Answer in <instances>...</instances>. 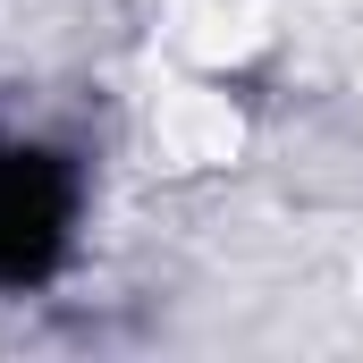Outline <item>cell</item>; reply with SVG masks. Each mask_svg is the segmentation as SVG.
Returning a JSON list of instances; mask_svg holds the SVG:
<instances>
[{
  "instance_id": "obj_1",
  "label": "cell",
  "mask_w": 363,
  "mask_h": 363,
  "mask_svg": "<svg viewBox=\"0 0 363 363\" xmlns=\"http://www.w3.org/2000/svg\"><path fill=\"white\" fill-rule=\"evenodd\" d=\"M68 211H77V194L60 178V161L0 144V287H26L60 262Z\"/></svg>"
}]
</instances>
